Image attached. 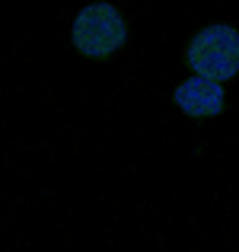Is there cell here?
<instances>
[{"label":"cell","instance_id":"3957f363","mask_svg":"<svg viewBox=\"0 0 239 252\" xmlns=\"http://www.w3.org/2000/svg\"><path fill=\"white\" fill-rule=\"evenodd\" d=\"M172 102L179 105V112H185L188 118H214L223 112L227 102V93L217 80L208 77H198V80H185L176 86L172 93Z\"/></svg>","mask_w":239,"mask_h":252},{"label":"cell","instance_id":"6da1fadb","mask_svg":"<svg viewBox=\"0 0 239 252\" xmlns=\"http://www.w3.org/2000/svg\"><path fill=\"white\" fill-rule=\"evenodd\" d=\"M182 58L208 80H233L239 74V29L230 23H208L198 29Z\"/></svg>","mask_w":239,"mask_h":252},{"label":"cell","instance_id":"7a4b0ae2","mask_svg":"<svg viewBox=\"0 0 239 252\" xmlns=\"http://www.w3.org/2000/svg\"><path fill=\"white\" fill-rule=\"evenodd\" d=\"M128 42V23L115 3H90L74 19V48L90 61H112Z\"/></svg>","mask_w":239,"mask_h":252}]
</instances>
